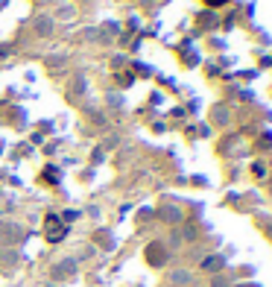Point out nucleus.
<instances>
[{
	"instance_id": "f257e3e1",
	"label": "nucleus",
	"mask_w": 272,
	"mask_h": 287,
	"mask_svg": "<svg viewBox=\"0 0 272 287\" xmlns=\"http://www.w3.org/2000/svg\"><path fill=\"white\" fill-rule=\"evenodd\" d=\"M205 3H211V6H223L225 0H205Z\"/></svg>"
}]
</instances>
